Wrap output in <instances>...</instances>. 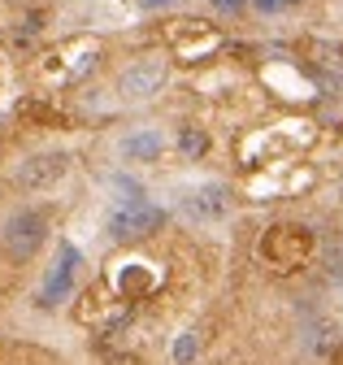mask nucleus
Segmentation results:
<instances>
[{
    "label": "nucleus",
    "mask_w": 343,
    "mask_h": 365,
    "mask_svg": "<svg viewBox=\"0 0 343 365\" xmlns=\"http://www.w3.org/2000/svg\"><path fill=\"white\" fill-rule=\"evenodd\" d=\"M48 209H35V205H22L18 213L5 217V226H0V248H5L9 261H31L39 248H44L48 240Z\"/></svg>",
    "instance_id": "1"
},
{
    "label": "nucleus",
    "mask_w": 343,
    "mask_h": 365,
    "mask_svg": "<svg viewBox=\"0 0 343 365\" xmlns=\"http://www.w3.org/2000/svg\"><path fill=\"white\" fill-rule=\"evenodd\" d=\"M161 222H165V213H161L152 200H144V196H135V200H122V205L109 213V240H113V244L148 240L152 231H161Z\"/></svg>",
    "instance_id": "2"
},
{
    "label": "nucleus",
    "mask_w": 343,
    "mask_h": 365,
    "mask_svg": "<svg viewBox=\"0 0 343 365\" xmlns=\"http://www.w3.org/2000/svg\"><path fill=\"white\" fill-rule=\"evenodd\" d=\"M65 174H70V153L53 148V153H35V157H26V161L18 165L14 182H18L22 192H48V187H57Z\"/></svg>",
    "instance_id": "3"
},
{
    "label": "nucleus",
    "mask_w": 343,
    "mask_h": 365,
    "mask_svg": "<svg viewBox=\"0 0 343 365\" xmlns=\"http://www.w3.org/2000/svg\"><path fill=\"white\" fill-rule=\"evenodd\" d=\"M78 265H83V252L74 244H61L57 248V261L48 269V279H44V287H39V309H57V304L70 300V292L78 283Z\"/></svg>",
    "instance_id": "4"
},
{
    "label": "nucleus",
    "mask_w": 343,
    "mask_h": 365,
    "mask_svg": "<svg viewBox=\"0 0 343 365\" xmlns=\"http://www.w3.org/2000/svg\"><path fill=\"white\" fill-rule=\"evenodd\" d=\"M179 209L191 222H222L231 213V187H226V182H200V187L183 192Z\"/></svg>",
    "instance_id": "5"
},
{
    "label": "nucleus",
    "mask_w": 343,
    "mask_h": 365,
    "mask_svg": "<svg viewBox=\"0 0 343 365\" xmlns=\"http://www.w3.org/2000/svg\"><path fill=\"white\" fill-rule=\"evenodd\" d=\"M161 87H165V61H157V57L135 61L117 74V96L122 101H152Z\"/></svg>",
    "instance_id": "6"
},
{
    "label": "nucleus",
    "mask_w": 343,
    "mask_h": 365,
    "mask_svg": "<svg viewBox=\"0 0 343 365\" xmlns=\"http://www.w3.org/2000/svg\"><path fill=\"white\" fill-rule=\"evenodd\" d=\"M161 148H165L161 130H131V135L122 140V157H126V161H157Z\"/></svg>",
    "instance_id": "7"
},
{
    "label": "nucleus",
    "mask_w": 343,
    "mask_h": 365,
    "mask_svg": "<svg viewBox=\"0 0 343 365\" xmlns=\"http://www.w3.org/2000/svg\"><path fill=\"white\" fill-rule=\"evenodd\" d=\"M179 148H183V157H204V148H209V135H204V130H196V126H183V135H179Z\"/></svg>",
    "instance_id": "8"
},
{
    "label": "nucleus",
    "mask_w": 343,
    "mask_h": 365,
    "mask_svg": "<svg viewBox=\"0 0 343 365\" xmlns=\"http://www.w3.org/2000/svg\"><path fill=\"white\" fill-rule=\"evenodd\" d=\"M196 352H200V339H196V331H187V335L174 344V361H191Z\"/></svg>",
    "instance_id": "9"
},
{
    "label": "nucleus",
    "mask_w": 343,
    "mask_h": 365,
    "mask_svg": "<svg viewBox=\"0 0 343 365\" xmlns=\"http://www.w3.org/2000/svg\"><path fill=\"white\" fill-rule=\"evenodd\" d=\"M209 5L218 9V14H226V18H235V14H243L252 5V0H209Z\"/></svg>",
    "instance_id": "10"
},
{
    "label": "nucleus",
    "mask_w": 343,
    "mask_h": 365,
    "mask_svg": "<svg viewBox=\"0 0 343 365\" xmlns=\"http://www.w3.org/2000/svg\"><path fill=\"white\" fill-rule=\"evenodd\" d=\"M252 5L261 9V14H283V9H295L300 0H252Z\"/></svg>",
    "instance_id": "11"
},
{
    "label": "nucleus",
    "mask_w": 343,
    "mask_h": 365,
    "mask_svg": "<svg viewBox=\"0 0 343 365\" xmlns=\"http://www.w3.org/2000/svg\"><path fill=\"white\" fill-rule=\"evenodd\" d=\"M174 5H183V0H139V9H144V14H157V9H174Z\"/></svg>",
    "instance_id": "12"
},
{
    "label": "nucleus",
    "mask_w": 343,
    "mask_h": 365,
    "mask_svg": "<svg viewBox=\"0 0 343 365\" xmlns=\"http://www.w3.org/2000/svg\"><path fill=\"white\" fill-rule=\"evenodd\" d=\"M339 196H343V182H339Z\"/></svg>",
    "instance_id": "13"
}]
</instances>
